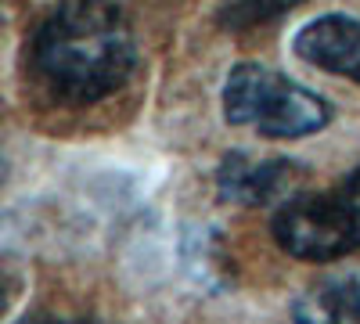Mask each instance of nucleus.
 Returning a JSON list of instances; mask_svg holds the SVG:
<instances>
[{
	"mask_svg": "<svg viewBox=\"0 0 360 324\" xmlns=\"http://www.w3.org/2000/svg\"><path fill=\"white\" fill-rule=\"evenodd\" d=\"M137 69V33L115 4H58L25 40V72L62 108H86L115 94Z\"/></svg>",
	"mask_w": 360,
	"mask_h": 324,
	"instance_id": "nucleus-1",
	"label": "nucleus"
},
{
	"mask_svg": "<svg viewBox=\"0 0 360 324\" xmlns=\"http://www.w3.org/2000/svg\"><path fill=\"white\" fill-rule=\"evenodd\" d=\"M224 115L231 127H249L259 137L295 141L332 123V105L274 69L242 62L224 83Z\"/></svg>",
	"mask_w": 360,
	"mask_h": 324,
	"instance_id": "nucleus-2",
	"label": "nucleus"
},
{
	"mask_svg": "<svg viewBox=\"0 0 360 324\" xmlns=\"http://www.w3.org/2000/svg\"><path fill=\"white\" fill-rule=\"evenodd\" d=\"M274 242L307 263H328L360 249V166L324 191L281 202L274 213Z\"/></svg>",
	"mask_w": 360,
	"mask_h": 324,
	"instance_id": "nucleus-3",
	"label": "nucleus"
},
{
	"mask_svg": "<svg viewBox=\"0 0 360 324\" xmlns=\"http://www.w3.org/2000/svg\"><path fill=\"white\" fill-rule=\"evenodd\" d=\"M295 54L303 62L360 86V18L321 15L307 22L295 33Z\"/></svg>",
	"mask_w": 360,
	"mask_h": 324,
	"instance_id": "nucleus-4",
	"label": "nucleus"
},
{
	"mask_svg": "<svg viewBox=\"0 0 360 324\" xmlns=\"http://www.w3.org/2000/svg\"><path fill=\"white\" fill-rule=\"evenodd\" d=\"M295 173H303L295 162L288 159H263L252 162L245 155H227L220 173H217V188L220 198L231 202H242V205H266V202H278V198H292V184L299 181Z\"/></svg>",
	"mask_w": 360,
	"mask_h": 324,
	"instance_id": "nucleus-5",
	"label": "nucleus"
},
{
	"mask_svg": "<svg viewBox=\"0 0 360 324\" xmlns=\"http://www.w3.org/2000/svg\"><path fill=\"white\" fill-rule=\"evenodd\" d=\"M295 324H360L353 296H349V278L346 281H324L314 285L292 310Z\"/></svg>",
	"mask_w": 360,
	"mask_h": 324,
	"instance_id": "nucleus-6",
	"label": "nucleus"
},
{
	"mask_svg": "<svg viewBox=\"0 0 360 324\" xmlns=\"http://www.w3.org/2000/svg\"><path fill=\"white\" fill-rule=\"evenodd\" d=\"M288 11V4H238V8H227L224 11V18L231 22V25H238V22H263V18H278V15H285Z\"/></svg>",
	"mask_w": 360,
	"mask_h": 324,
	"instance_id": "nucleus-7",
	"label": "nucleus"
},
{
	"mask_svg": "<svg viewBox=\"0 0 360 324\" xmlns=\"http://www.w3.org/2000/svg\"><path fill=\"white\" fill-rule=\"evenodd\" d=\"M22 324H94V320H86V317H54V313H44V317H29Z\"/></svg>",
	"mask_w": 360,
	"mask_h": 324,
	"instance_id": "nucleus-8",
	"label": "nucleus"
},
{
	"mask_svg": "<svg viewBox=\"0 0 360 324\" xmlns=\"http://www.w3.org/2000/svg\"><path fill=\"white\" fill-rule=\"evenodd\" d=\"M349 296H353V306H356V317H360V278H349Z\"/></svg>",
	"mask_w": 360,
	"mask_h": 324,
	"instance_id": "nucleus-9",
	"label": "nucleus"
}]
</instances>
